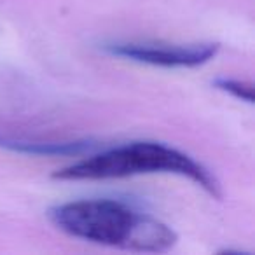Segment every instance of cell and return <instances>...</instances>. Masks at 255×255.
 Masks as SVG:
<instances>
[{
	"label": "cell",
	"instance_id": "cell-1",
	"mask_svg": "<svg viewBox=\"0 0 255 255\" xmlns=\"http://www.w3.org/2000/svg\"><path fill=\"white\" fill-rule=\"evenodd\" d=\"M61 233L89 243L133 252L163 254L178 236L168 224L116 199H81L49 210Z\"/></svg>",
	"mask_w": 255,
	"mask_h": 255
},
{
	"label": "cell",
	"instance_id": "cell-3",
	"mask_svg": "<svg viewBox=\"0 0 255 255\" xmlns=\"http://www.w3.org/2000/svg\"><path fill=\"white\" fill-rule=\"evenodd\" d=\"M217 42L163 44V42H109L103 51L110 56L124 58L135 63L163 68H196L217 56Z\"/></svg>",
	"mask_w": 255,
	"mask_h": 255
},
{
	"label": "cell",
	"instance_id": "cell-2",
	"mask_svg": "<svg viewBox=\"0 0 255 255\" xmlns=\"http://www.w3.org/2000/svg\"><path fill=\"white\" fill-rule=\"evenodd\" d=\"M147 173H171L189 178L212 198H222L215 175L189 154L159 142H129L91 154L53 175L56 180H114Z\"/></svg>",
	"mask_w": 255,
	"mask_h": 255
},
{
	"label": "cell",
	"instance_id": "cell-5",
	"mask_svg": "<svg viewBox=\"0 0 255 255\" xmlns=\"http://www.w3.org/2000/svg\"><path fill=\"white\" fill-rule=\"evenodd\" d=\"M215 88L227 93V95H231L233 98L240 100V102L254 103V88L248 82L238 81V79H231V77H219L215 79Z\"/></svg>",
	"mask_w": 255,
	"mask_h": 255
},
{
	"label": "cell",
	"instance_id": "cell-4",
	"mask_svg": "<svg viewBox=\"0 0 255 255\" xmlns=\"http://www.w3.org/2000/svg\"><path fill=\"white\" fill-rule=\"evenodd\" d=\"M0 147L14 152L32 156H79L95 149L91 140H70V142H35V140L12 138L0 133Z\"/></svg>",
	"mask_w": 255,
	"mask_h": 255
}]
</instances>
